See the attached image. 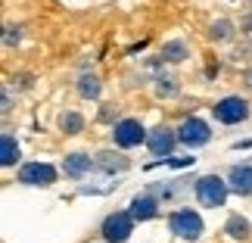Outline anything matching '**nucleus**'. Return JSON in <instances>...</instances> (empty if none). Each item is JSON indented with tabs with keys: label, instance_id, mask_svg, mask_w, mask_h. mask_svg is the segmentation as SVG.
<instances>
[{
	"label": "nucleus",
	"instance_id": "nucleus-14",
	"mask_svg": "<svg viewBox=\"0 0 252 243\" xmlns=\"http://www.w3.org/2000/svg\"><path fill=\"white\" fill-rule=\"evenodd\" d=\"M16 162H19V143L9 131H3L0 134V165L9 169V165H16Z\"/></svg>",
	"mask_w": 252,
	"mask_h": 243
},
{
	"label": "nucleus",
	"instance_id": "nucleus-16",
	"mask_svg": "<svg viewBox=\"0 0 252 243\" xmlns=\"http://www.w3.org/2000/svg\"><path fill=\"white\" fill-rule=\"evenodd\" d=\"M60 131L63 134H81L84 131V115L75 112V109H65L60 115Z\"/></svg>",
	"mask_w": 252,
	"mask_h": 243
},
{
	"label": "nucleus",
	"instance_id": "nucleus-21",
	"mask_svg": "<svg viewBox=\"0 0 252 243\" xmlns=\"http://www.w3.org/2000/svg\"><path fill=\"white\" fill-rule=\"evenodd\" d=\"M165 165H174V169H187V165H193L196 159L193 156H168V159H162Z\"/></svg>",
	"mask_w": 252,
	"mask_h": 243
},
{
	"label": "nucleus",
	"instance_id": "nucleus-27",
	"mask_svg": "<svg viewBox=\"0 0 252 243\" xmlns=\"http://www.w3.org/2000/svg\"><path fill=\"white\" fill-rule=\"evenodd\" d=\"M206 75H209V78H215V75H218V63H209V69H206Z\"/></svg>",
	"mask_w": 252,
	"mask_h": 243
},
{
	"label": "nucleus",
	"instance_id": "nucleus-11",
	"mask_svg": "<svg viewBox=\"0 0 252 243\" xmlns=\"http://www.w3.org/2000/svg\"><path fill=\"white\" fill-rule=\"evenodd\" d=\"M131 218L134 221H150V218H156L159 215V200H156V193H137V197L131 200Z\"/></svg>",
	"mask_w": 252,
	"mask_h": 243
},
{
	"label": "nucleus",
	"instance_id": "nucleus-7",
	"mask_svg": "<svg viewBox=\"0 0 252 243\" xmlns=\"http://www.w3.org/2000/svg\"><path fill=\"white\" fill-rule=\"evenodd\" d=\"M178 138L184 147H206V143L212 140V128L202 119H196V115H190V119H184L181 122V128H178Z\"/></svg>",
	"mask_w": 252,
	"mask_h": 243
},
{
	"label": "nucleus",
	"instance_id": "nucleus-9",
	"mask_svg": "<svg viewBox=\"0 0 252 243\" xmlns=\"http://www.w3.org/2000/svg\"><path fill=\"white\" fill-rule=\"evenodd\" d=\"M227 187L237 197H252V162H240L227 172Z\"/></svg>",
	"mask_w": 252,
	"mask_h": 243
},
{
	"label": "nucleus",
	"instance_id": "nucleus-12",
	"mask_svg": "<svg viewBox=\"0 0 252 243\" xmlns=\"http://www.w3.org/2000/svg\"><path fill=\"white\" fill-rule=\"evenodd\" d=\"M91 169H94V159L87 156V153H69V156L63 159V174L65 178H84Z\"/></svg>",
	"mask_w": 252,
	"mask_h": 243
},
{
	"label": "nucleus",
	"instance_id": "nucleus-23",
	"mask_svg": "<svg viewBox=\"0 0 252 243\" xmlns=\"http://www.w3.org/2000/svg\"><path fill=\"white\" fill-rule=\"evenodd\" d=\"M240 28H243V32H249V35H252V13H246V16H243V22H240Z\"/></svg>",
	"mask_w": 252,
	"mask_h": 243
},
{
	"label": "nucleus",
	"instance_id": "nucleus-1",
	"mask_svg": "<svg viewBox=\"0 0 252 243\" xmlns=\"http://www.w3.org/2000/svg\"><path fill=\"white\" fill-rule=\"evenodd\" d=\"M193 190H196V200L206 209H221L227 203V193H230L227 178H218V174H202Z\"/></svg>",
	"mask_w": 252,
	"mask_h": 243
},
{
	"label": "nucleus",
	"instance_id": "nucleus-2",
	"mask_svg": "<svg viewBox=\"0 0 252 243\" xmlns=\"http://www.w3.org/2000/svg\"><path fill=\"white\" fill-rule=\"evenodd\" d=\"M249 112H252V106H249L246 97H240V94L221 97V100L212 106V115H215V122H221V125H240V122L249 119Z\"/></svg>",
	"mask_w": 252,
	"mask_h": 243
},
{
	"label": "nucleus",
	"instance_id": "nucleus-5",
	"mask_svg": "<svg viewBox=\"0 0 252 243\" xmlns=\"http://www.w3.org/2000/svg\"><path fill=\"white\" fill-rule=\"evenodd\" d=\"M100 234H103L106 243H125V240L134 234V218H131V212L119 209V212H112V215H106Z\"/></svg>",
	"mask_w": 252,
	"mask_h": 243
},
{
	"label": "nucleus",
	"instance_id": "nucleus-3",
	"mask_svg": "<svg viewBox=\"0 0 252 243\" xmlns=\"http://www.w3.org/2000/svg\"><path fill=\"white\" fill-rule=\"evenodd\" d=\"M168 228H171L174 237L190 240V243L202 237V218H199L196 209H174L168 215Z\"/></svg>",
	"mask_w": 252,
	"mask_h": 243
},
{
	"label": "nucleus",
	"instance_id": "nucleus-22",
	"mask_svg": "<svg viewBox=\"0 0 252 243\" xmlns=\"http://www.w3.org/2000/svg\"><path fill=\"white\" fill-rule=\"evenodd\" d=\"M32 81H34V75H28V72H22V75H16V78H13V84L19 87V91H28Z\"/></svg>",
	"mask_w": 252,
	"mask_h": 243
},
{
	"label": "nucleus",
	"instance_id": "nucleus-25",
	"mask_svg": "<svg viewBox=\"0 0 252 243\" xmlns=\"http://www.w3.org/2000/svg\"><path fill=\"white\" fill-rule=\"evenodd\" d=\"M249 147H252V138H249V140H237V143H234V150H249Z\"/></svg>",
	"mask_w": 252,
	"mask_h": 243
},
{
	"label": "nucleus",
	"instance_id": "nucleus-13",
	"mask_svg": "<svg viewBox=\"0 0 252 243\" xmlns=\"http://www.w3.org/2000/svg\"><path fill=\"white\" fill-rule=\"evenodd\" d=\"M162 63H171V66H178V63H184L190 56V47L181 41V37H174V41H165L162 44Z\"/></svg>",
	"mask_w": 252,
	"mask_h": 243
},
{
	"label": "nucleus",
	"instance_id": "nucleus-19",
	"mask_svg": "<svg viewBox=\"0 0 252 243\" xmlns=\"http://www.w3.org/2000/svg\"><path fill=\"white\" fill-rule=\"evenodd\" d=\"M156 94L159 97H165V100H171V97H178L181 94V84H178V78H156Z\"/></svg>",
	"mask_w": 252,
	"mask_h": 243
},
{
	"label": "nucleus",
	"instance_id": "nucleus-8",
	"mask_svg": "<svg viewBox=\"0 0 252 243\" xmlns=\"http://www.w3.org/2000/svg\"><path fill=\"white\" fill-rule=\"evenodd\" d=\"M178 143H181L178 131H171L168 125H159V128H153V131H150V138H147L150 153H153V156H159V159H162V156H171Z\"/></svg>",
	"mask_w": 252,
	"mask_h": 243
},
{
	"label": "nucleus",
	"instance_id": "nucleus-20",
	"mask_svg": "<svg viewBox=\"0 0 252 243\" xmlns=\"http://www.w3.org/2000/svg\"><path fill=\"white\" fill-rule=\"evenodd\" d=\"M19 41H22V28H19V25H6L3 28V44L6 47H16Z\"/></svg>",
	"mask_w": 252,
	"mask_h": 243
},
{
	"label": "nucleus",
	"instance_id": "nucleus-26",
	"mask_svg": "<svg viewBox=\"0 0 252 243\" xmlns=\"http://www.w3.org/2000/svg\"><path fill=\"white\" fill-rule=\"evenodd\" d=\"M100 119H103V122H112V106H106V109L100 112Z\"/></svg>",
	"mask_w": 252,
	"mask_h": 243
},
{
	"label": "nucleus",
	"instance_id": "nucleus-10",
	"mask_svg": "<svg viewBox=\"0 0 252 243\" xmlns=\"http://www.w3.org/2000/svg\"><path fill=\"white\" fill-rule=\"evenodd\" d=\"M128 156L125 153H115V150H100L94 156V169H100L103 174H122V172H128Z\"/></svg>",
	"mask_w": 252,
	"mask_h": 243
},
{
	"label": "nucleus",
	"instance_id": "nucleus-28",
	"mask_svg": "<svg viewBox=\"0 0 252 243\" xmlns=\"http://www.w3.org/2000/svg\"><path fill=\"white\" fill-rule=\"evenodd\" d=\"M243 84H246L249 91H252V69H246V72H243Z\"/></svg>",
	"mask_w": 252,
	"mask_h": 243
},
{
	"label": "nucleus",
	"instance_id": "nucleus-6",
	"mask_svg": "<svg viewBox=\"0 0 252 243\" xmlns=\"http://www.w3.org/2000/svg\"><path fill=\"white\" fill-rule=\"evenodd\" d=\"M16 178L25 187H50V184H56V169L50 162H25Z\"/></svg>",
	"mask_w": 252,
	"mask_h": 243
},
{
	"label": "nucleus",
	"instance_id": "nucleus-4",
	"mask_svg": "<svg viewBox=\"0 0 252 243\" xmlns=\"http://www.w3.org/2000/svg\"><path fill=\"white\" fill-rule=\"evenodd\" d=\"M150 131L143 128L137 119H119L112 125V140L119 150H131V147H140V143H147Z\"/></svg>",
	"mask_w": 252,
	"mask_h": 243
},
{
	"label": "nucleus",
	"instance_id": "nucleus-18",
	"mask_svg": "<svg viewBox=\"0 0 252 243\" xmlns=\"http://www.w3.org/2000/svg\"><path fill=\"white\" fill-rule=\"evenodd\" d=\"M100 78H96V75H81L78 78V94L84 97V100H96V97H100Z\"/></svg>",
	"mask_w": 252,
	"mask_h": 243
},
{
	"label": "nucleus",
	"instance_id": "nucleus-15",
	"mask_svg": "<svg viewBox=\"0 0 252 243\" xmlns=\"http://www.w3.org/2000/svg\"><path fill=\"white\" fill-rule=\"evenodd\" d=\"M224 234H227L230 240H249L252 225H249L243 215H230V218H227V225H224Z\"/></svg>",
	"mask_w": 252,
	"mask_h": 243
},
{
	"label": "nucleus",
	"instance_id": "nucleus-17",
	"mask_svg": "<svg viewBox=\"0 0 252 243\" xmlns=\"http://www.w3.org/2000/svg\"><path fill=\"white\" fill-rule=\"evenodd\" d=\"M209 37H212L215 44L230 41V37H234V22H230V19H215V22L209 25Z\"/></svg>",
	"mask_w": 252,
	"mask_h": 243
},
{
	"label": "nucleus",
	"instance_id": "nucleus-24",
	"mask_svg": "<svg viewBox=\"0 0 252 243\" xmlns=\"http://www.w3.org/2000/svg\"><path fill=\"white\" fill-rule=\"evenodd\" d=\"M9 106H13V100H9V87H3V112H9Z\"/></svg>",
	"mask_w": 252,
	"mask_h": 243
}]
</instances>
